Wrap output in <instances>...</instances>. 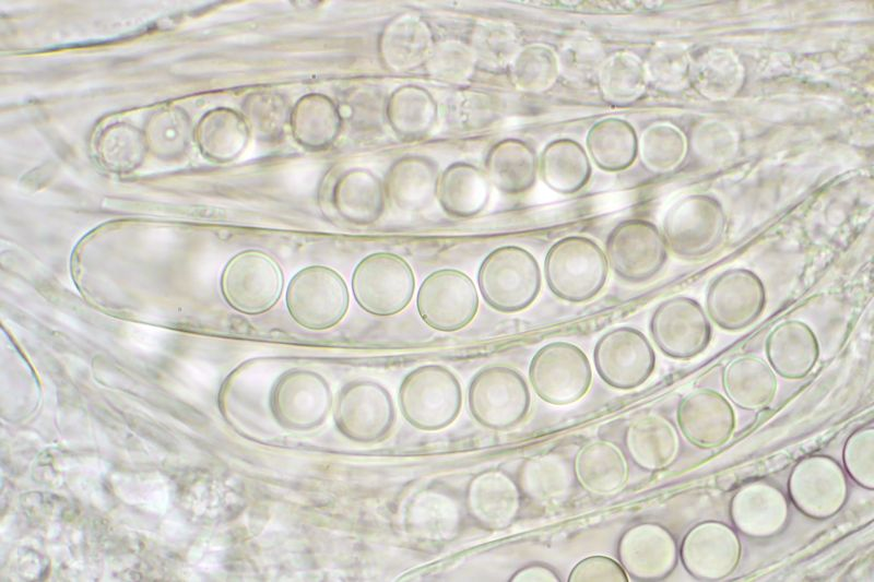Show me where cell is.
I'll use <instances>...</instances> for the list:
<instances>
[{
    "label": "cell",
    "instance_id": "12",
    "mask_svg": "<svg viewBox=\"0 0 874 582\" xmlns=\"http://www.w3.org/2000/svg\"><path fill=\"white\" fill-rule=\"evenodd\" d=\"M271 412L286 428L305 430L327 418L332 406V392L327 380L307 369H290L274 384Z\"/></svg>",
    "mask_w": 874,
    "mask_h": 582
},
{
    "label": "cell",
    "instance_id": "10",
    "mask_svg": "<svg viewBox=\"0 0 874 582\" xmlns=\"http://www.w3.org/2000/svg\"><path fill=\"white\" fill-rule=\"evenodd\" d=\"M593 364L610 387L630 390L645 383L656 366V354L646 335L630 326L604 333L593 349Z\"/></svg>",
    "mask_w": 874,
    "mask_h": 582
},
{
    "label": "cell",
    "instance_id": "24",
    "mask_svg": "<svg viewBox=\"0 0 874 582\" xmlns=\"http://www.w3.org/2000/svg\"><path fill=\"white\" fill-rule=\"evenodd\" d=\"M629 459L640 468L656 472L676 458L680 436L674 425L661 415H646L631 421L624 436Z\"/></svg>",
    "mask_w": 874,
    "mask_h": 582
},
{
    "label": "cell",
    "instance_id": "6",
    "mask_svg": "<svg viewBox=\"0 0 874 582\" xmlns=\"http://www.w3.org/2000/svg\"><path fill=\"white\" fill-rule=\"evenodd\" d=\"M415 277L411 265L392 252L366 256L352 274V292L357 305L377 317L401 312L411 302Z\"/></svg>",
    "mask_w": 874,
    "mask_h": 582
},
{
    "label": "cell",
    "instance_id": "28",
    "mask_svg": "<svg viewBox=\"0 0 874 582\" xmlns=\"http://www.w3.org/2000/svg\"><path fill=\"white\" fill-rule=\"evenodd\" d=\"M438 171L422 158H404L389 170L383 186L388 201L404 212L428 207L437 195Z\"/></svg>",
    "mask_w": 874,
    "mask_h": 582
},
{
    "label": "cell",
    "instance_id": "8",
    "mask_svg": "<svg viewBox=\"0 0 874 582\" xmlns=\"http://www.w3.org/2000/svg\"><path fill=\"white\" fill-rule=\"evenodd\" d=\"M416 308L432 329L454 332L466 326L476 316L477 289L473 281L459 270H437L422 282Z\"/></svg>",
    "mask_w": 874,
    "mask_h": 582
},
{
    "label": "cell",
    "instance_id": "4",
    "mask_svg": "<svg viewBox=\"0 0 874 582\" xmlns=\"http://www.w3.org/2000/svg\"><path fill=\"white\" fill-rule=\"evenodd\" d=\"M285 304L291 318L300 326L322 331L345 317L350 294L343 277L326 265H309L290 281Z\"/></svg>",
    "mask_w": 874,
    "mask_h": 582
},
{
    "label": "cell",
    "instance_id": "30",
    "mask_svg": "<svg viewBox=\"0 0 874 582\" xmlns=\"http://www.w3.org/2000/svg\"><path fill=\"white\" fill-rule=\"evenodd\" d=\"M489 192L486 177L463 164L450 166L438 180L437 197L441 207L458 217L479 214L486 206Z\"/></svg>",
    "mask_w": 874,
    "mask_h": 582
},
{
    "label": "cell",
    "instance_id": "5",
    "mask_svg": "<svg viewBox=\"0 0 874 582\" xmlns=\"http://www.w3.org/2000/svg\"><path fill=\"white\" fill-rule=\"evenodd\" d=\"M468 404L476 423L488 429L506 430L525 418L531 395L524 377L517 369L492 365L472 378Z\"/></svg>",
    "mask_w": 874,
    "mask_h": 582
},
{
    "label": "cell",
    "instance_id": "19",
    "mask_svg": "<svg viewBox=\"0 0 874 582\" xmlns=\"http://www.w3.org/2000/svg\"><path fill=\"white\" fill-rule=\"evenodd\" d=\"M676 419L687 440L702 449L722 446L735 428L731 403L710 389H696L686 394L678 403Z\"/></svg>",
    "mask_w": 874,
    "mask_h": 582
},
{
    "label": "cell",
    "instance_id": "32",
    "mask_svg": "<svg viewBox=\"0 0 874 582\" xmlns=\"http://www.w3.org/2000/svg\"><path fill=\"white\" fill-rule=\"evenodd\" d=\"M426 43L425 29L418 22L397 20L385 31L382 55L394 69L411 67L424 55Z\"/></svg>",
    "mask_w": 874,
    "mask_h": 582
},
{
    "label": "cell",
    "instance_id": "26",
    "mask_svg": "<svg viewBox=\"0 0 874 582\" xmlns=\"http://www.w3.org/2000/svg\"><path fill=\"white\" fill-rule=\"evenodd\" d=\"M722 385L730 403L754 411L771 403L778 380L767 361L755 356H740L724 367Z\"/></svg>",
    "mask_w": 874,
    "mask_h": 582
},
{
    "label": "cell",
    "instance_id": "18",
    "mask_svg": "<svg viewBox=\"0 0 874 582\" xmlns=\"http://www.w3.org/2000/svg\"><path fill=\"white\" fill-rule=\"evenodd\" d=\"M678 549L674 536L657 523L627 528L617 544L618 562L637 581H660L675 568Z\"/></svg>",
    "mask_w": 874,
    "mask_h": 582
},
{
    "label": "cell",
    "instance_id": "34",
    "mask_svg": "<svg viewBox=\"0 0 874 582\" xmlns=\"http://www.w3.org/2000/svg\"><path fill=\"white\" fill-rule=\"evenodd\" d=\"M843 462L859 485L873 489V428L860 429L850 436L845 444Z\"/></svg>",
    "mask_w": 874,
    "mask_h": 582
},
{
    "label": "cell",
    "instance_id": "3",
    "mask_svg": "<svg viewBox=\"0 0 874 582\" xmlns=\"http://www.w3.org/2000/svg\"><path fill=\"white\" fill-rule=\"evenodd\" d=\"M403 417L414 427L435 431L452 424L462 406L457 376L441 365H424L410 371L399 389Z\"/></svg>",
    "mask_w": 874,
    "mask_h": 582
},
{
    "label": "cell",
    "instance_id": "1",
    "mask_svg": "<svg viewBox=\"0 0 874 582\" xmlns=\"http://www.w3.org/2000/svg\"><path fill=\"white\" fill-rule=\"evenodd\" d=\"M542 275L536 259L517 246L494 249L477 271V286L493 309L511 313L527 309L539 296Z\"/></svg>",
    "mask_w": 874,
    "mask_h": 582
},
{
    "label": "cell",
    "instance_id": "15",
    "mask_svg": "<svg viewBox=\"0 0 874 582\" xmlns=\"http://www.w3.org/2000/svg\"><path fill=\"white\" fill-rule=\"evenodd\" d=\"M789 496L794 506L807 516L828 519L840 511L847 500L846 474L831 458L807 456L791 472Z\"/></svg>",
    "mask_w": 874,
    "mask_h": 582
},
{
    "label": "cell",
    "instance_id": "11",
    "mask_svg": "<svg viewBox=\"0 0 874 582\" xmlns=\"http://www.w3.org/2000/svg\"><path fill=\"white\" fill-rule=\"evenodd\" d=\"M650 333L663 354L676 359H689L709 345L711 324L698 301L686 296H673L654 309Z\"/></svg>",
    "mask_w": 874,
    "mask_h": 582
},
{
    "label": "cell",
    "instance_id": "20",
    "mask_svg": "<svg viewBox=\"0 0 874 582\" xmlns=\"http://www.w3.org/2000/svg\"><path fill=\"white\" fill-rule=\"evenodd\" d=\"M521 497L517 482L504 472L489 470L475 475L469 483L465 507L477 525L501 531L517 519Z\"/></svg>",
    "mask_w": 874,
    "mask_h": 582
},
{
    "label": "cell",
    "instance_id": "22",
    "mask_svg": "<svg viewBox=\"0 0 874 582\" xmlns=\"http://www.w3.org/2000/svg\"><path fill=\"white\" fill-rule=\"evenodd\" d=\"M769 366L786 379H802L815 367L819 346L813 330L801 320H787L775 326L766 338Z\"/></svg>",
    "mask_w": 874,
    "mask_h": 582
},
{
    "label": "cell",
    "instance_id": "17",
    "mask_svg": "<svg viewBox=\"0 0 874 582\" xmlns=\"http://www.w3.org/2000/svg\"><path fill=\"white\" fill-rule=\"evenodd\" d=\"M741 551L739 535L732 527L718 521H705L685 535L680 556L694 578L716 581L735 570Z\"/></svg>",
    "mask_w": 874,
    "mask_h": 582
},
{
    "label": "cell",
    "instance_id": "16",
    "mask_svg": "<svg viewBox=\"0 0 874 582\" xmlns=\"http://www.w3.org/2000/svg\"><path fill=\"white\" fill-rule=\"evenodd\" d=\"M604 253L613 273L629 283L651 280L668 258L657 228L637 221L619 224L607 237Z\"/></svg>",
    "mask_w": 874,
    "mask_h": 582
},
{
    "label": "cell",
    "instance_id": "35",
    "mask_svg": "<svg viewBox=\"0 0 874 582\" xmlns=\"http://www.w3.org/2000/svg\"><path fill=\"white\" fill-rule=\"evenodd\" d=\"M569 582H626L628 575L619 562L595 555L580 560L570 571Z\"/></svg>",
    "mask_w": 874,
    "mask_h": 582
},
{
    "label": "cell",
    "instance_id": "13",
    "mask_svg": "<svg viewBox=\"0 0 874 582\" xmlns=\"http://www.w3.org/2000/svg\"><path fill=\"white\" fill-rule=\"evenodd\" d=\"M766 290L763 281L751 270L733 268L716 276L706 293V312L718 326L743 330L763 313Z\"/></svg>",
    "mask_w": 874,
    "mask_h": 582
},
{
    "label": "cell",
    "instance_id": "21",
    "mask_svg": "<svg viewBox=\"0 0 874 582\" xmlns=\"http://www.w3.org/2000/svg\"><path fill=\"white\" fill-rule=\"evenodd\" d=\"M730 513L735 527L749 537H769L781 531L789 507L783 492L771 484L755 482L733 496Z\"/></svg>",
    "mask_w": 874,
    "mask_h": 582
},
{
    "label": "cell",
    "instance_id": "2",
    "mask_svg": "<svg viewBox=\"0 0 874 582\" xmlns=\"http://www.w3.org/2000/svg\"><path fill=\"white\" fill-rule=\"evenodd\" d=\"M609 263L603 250L580 236L556 241L544 260V276L550 290L569 302H584L604 287Z\"/></svg>",
    "mask_w": 874,
    "mask_h": 582
},
{
    "label": "cell",
    "instance_id": "31",
    "mask_svg": "<svg viewBox=\"0 0 874 582\" xmlns=\"http://www.w3.org/2000/svg\"><path fill=\"white\" fill-rule=\"evenodd\" d=\"M290 121L297 142L314 150L332 144L340 129L335 105L320 94H310L298 100Z\"/></svg>",
    "mask_w": 874,
    "mask_h": 582
},
{
    "label": "cell",
    "instance_id": "27",
    "mask_svg": "<svg viewBox=\"0 0 874 582\" xmlns=\"http://www.w3.org/2000/svg\"><path fill=\"white\" fill-rule=\"evenodd\" d=\"M332 204L346 222L368 225L377 222L386 204L385 189L373 173L351 169L343 174L333 187Z\"/></svg>",
    "mask_w": 874,
    "mask_h": 582
},
{
    "label": "cell",
    "instance_id": "7",
    "mask_svg": "<svg viewBox=\"0 0 874 582\" xmlns=\"http://www.w3.org/2000/svg\"><path fill=\"white\" fill-rule=\"evenodd\" d=\"M529 379L536 395L552 405H568L589 391L592 370L586 353L568 342H551L532 357Z\"/></svg>",
    "mask_w": 874,
    "mask_h": 582
},
{
    "label": "cell",
    "instance_id": "33",
    "mask_svg": "<svg viewBox=\"0 0 874 582\" xmlns=\"http://www.w3.org/2000/svg\"><path fill=\"white\" fill-rule=\"evenodd\" d=\"M423 90L403 87L393 93L387 108L394 131L403 136H415L427 127L432 106Z\"/></svg>",
    "mask_w": 874,
    "mask_h": 582
},
{
    "label": "cell",
    "instance_id": "9",
    "mask_svg": "<svg viewBox=\"0 0 874 582\" xmlns=\"http://www.w3.org/2000/svg\"><path fill=\"white\" fill-rule=\"evenodd\" d=\"M228 304L247 314L272 309L281 298L284 278L279 263L259 250L244 251L226 265L222 277Z\"/></svg>",
    "mask_w": 874,
    "mask_h": 582
},
{
    "label": "cell",
    "instance_id": "36",
    "mask_svg": "<svg viewBox=\"0 0 874 582\" xmlns=\"http://www.w3.org/2000/svg\"><path fill=\"white\" fill-rule=\"evenodd\" d=\"M512 582H558L560 578L548 565L533 562L518 569L511 577Z\"/></svg>",
    "mask_w": 874,
    "mask_h": 582
},
{
    "label": "cell",
    "instance_id": "25",
    "mask_svg": "<svg viewBox=\"0 0 874 582\" xmlns=\"http://www.w3.org/2000/svg\"><path fill=\"white\" fill-rule=\"evenodd\" d=\"M574 480L572 466L560 455L546 453L529 458L521 464L517 484L524 498L550 508L569 498Z\"/></svg>",
    "mask_w": 874,
    "mask_h": 582
},
{
    "label": "cell",
    "instance_id": "29",
    "mask_svg": "<svg viewBox=\"0 0 874 582\" xmlns=\"http://www.w3.org/2000/svg\"><path fill=\"white\" fill-rule=\"evenodd\" d=\"M699 203L681 199L670 207L665 216V231L673 251L684 258H698L710 252L720 235L719 219L698 222Z\"/></svg>",
    "mask_w": 874,
    "mask_h": 582
},
{
    "label": "cell",
    "instance_id": "14",
    "mask_svg": "<svg viewBox=\"0 0 874 582\" xmlns=\"http://www.w3.org/2000/svg\"><path fill=\"white\" fill-rule=\"evenodd\" d=\"M333 417L338 428L351 439L375 441L393 424V401L378 382L355 380L338 393Z\"/></svg>",
    "mask_w": 874,
    "mask_h": 582
},
{
    "label": "cell",
    "instance_id": "23",
    "mask_svg": "<svg viewBox=\"0 0 874 582\" xmlns=\"http://www.w3.org/2000/svg\"><path fill=\"white\" fill-rule=\"evenodd\" d=\"M572 471L581 488L597 496L618 492L629 476L624 452L604 439H593L583 444L574 459Z\"/></svg>",
    "mask_w": 874,
    "mask_h": 582
}]
</instances>
